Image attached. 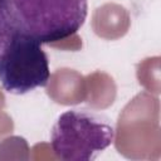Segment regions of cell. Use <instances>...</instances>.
Returning <instances> with one entry per match:
<instances>
[{
	"label": "cell",
	"mask_w": 161,
	"mask_h": 161,
	"mask_svg": "<svg viewBox=\"0 0 161 161\" xmlns=\"http://www.w3.org/2000/svg\"><path fill=\"white\" fill-rule=\"evenodd\" d=\"M15 33L40 44L75 34L88 14V0H0Z\"/></svg>",
	"instance_id": "obj_1"
},
{
	"label": "cell",
	"mask_w": 161,
	"mask_h": 161,
	"mask_svg": "<svg viewBox=\"0 0 161 161\" xmlns=\"http://www.w3.org/2000/svg\"><path fill=\"white\" fill-rule=\"evenodd\" d=\"M114 138L109 119L94 111L74 108L63 112L50 132V145L63 161H92Z\"/></svg>",
	"instance_id": "obj_2"
},
{
	"label": "cell",
	"mask_w": 161,
	"mask_h": 161,
	"mask_svg": "<svg viewBox=\"0 0 161 161\" xmlns=\"http://www.w3.org/2000/svg\"><path fill=\"white\" fill-rule=\"evenodd\" d=\"M50 78L49 62L40 43L15 33L0 59V84L11 94H25L45 87Z\"/></svg>",
	"instance_id": "obj_3"
},
{
	"label": "cell",
	"mask_w": 161,
	"mask_h": 161,
	"mask_svg": "<svg viewBox=\"0 0 161 161\" xmlns=\"http://www.w3.org/2000/svg\"><path fill=\"white\" fill-rule=\"evenodd\" d=\"M15 35V30L0 1V59Z\"/></svg>",
	"instance_id": "obj_4"
}]
</instances>
